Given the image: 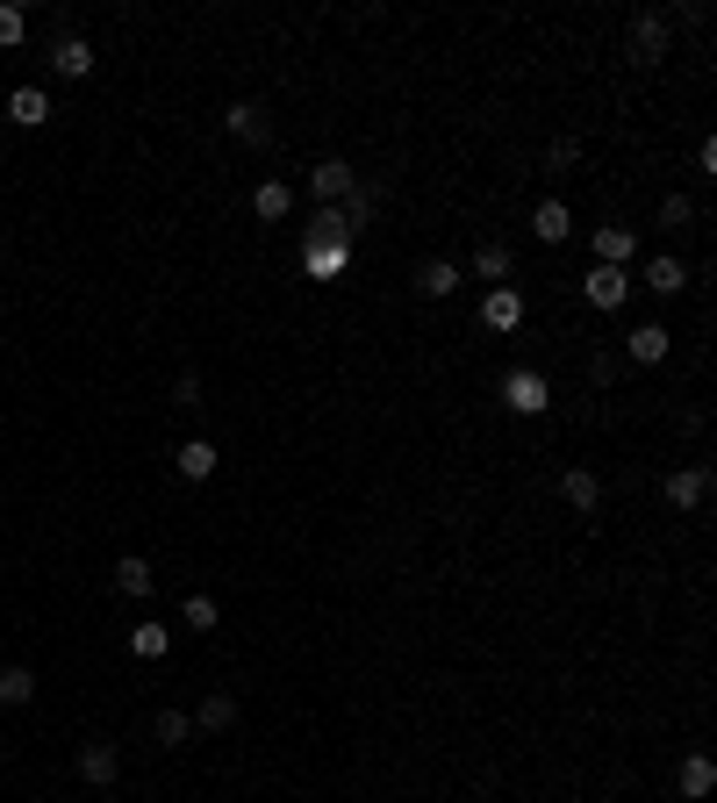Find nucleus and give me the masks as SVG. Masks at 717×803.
<instances>
[{
	"label": "nucleus",
	"mask_w": 717,
	"mask_h": 803,
	"mask_svg": "<svg viewBox=\"0 0 717 803\" xmlns=\"http://www.w3.org/2000/svg\"><path fill=\"white\" fill-rule=\"evenodd\" d=\"M36 696V667H0V710H22V703Z\"/></svg>",
	"instance_id": "obj_22"
},
{
	"label": "nucleus",
	"mask_w": 717,
	"mask_h": 803,
	"mask_svg": "<svg viewBox=\"0 0 717 803\" xmlns=\"http://www.w3.org/2000/svg\"><path fill=\"white\" fill-rule=\"evenodd\" d=\"M632 258H639V230H624V222L596 230V266H632Z\"/></svg>",
	"instance_id": "obj_12"
},
{
	"label": "nucleus",
	"mask_w": 717,
	"mask_h": 803,
	"mask_svg": "<svg viewBox=\"0 0 717 803\" xmlns=\"http://www.w3.org/2000/svg\"><path fill=\"white\" fill-rule=\"evenodd\" d=\"M474 273L488 280V288H510V273H517V252H510V244H481V252H474Z\"/></svg>",
	"instance_id": "obj_19"
},
{
	"label": "nucleus",
	"mask_w": 717,
	"mask_h": 803,
	"mask_svg": "<svg viewBox=\"0 0 717 803\" xmlns=\"http://www.w3.org/2000/svg\"><path fill=\"white\" fill-rule=\"evenodd\" d=\"M452 288H460V266H452V258H424V266H416V294H424V302H445Z\"/></svg>",
	"instance_id": "obj_15"
},
{
	"label": "nucleus",
	"mask_w": 717,
	"mask_h": 803,
	"mask_svg": "<svg viewBox=\"0 0 717 803\" xmlns=\"http://www.w3.org/2000/svg\"><path fill=\"white\" fill-rule=\"evenodd\" d=\"M116 768H122V761H116V746H108V739H86V746H80V782L108 789V782H116Z\"/></svg>",
	"instance_id": "obj_9"
},
{
	"label": "nucleus",
	"mask_w": 717,
	"mask_h": 803,
	"mask_svg": "<svg viewBox=\"0 0 717 803\" xmlns=\"http://www.w3.org/2000/svg\"><path fill=\"white\" fill-rule=\"evenodd\" d=\"M194 725H202V732H230V725H238V696H230V689H216V696L194 710Z\"/></svg>",
	"instance_id": "obj_24"
},
{
	"label": "nucleus",
	"mask_w": 717,
	"mask_h": 803,
	"mask_svg": "<svg viewBox=\"0 0 717 803\" xmlns=\"http://www.w3.org/2000/svg\"><path fill=\"white\" fill-rule=\"evenodd\" d=\"M338 216H344V230L358 238V230H366V222L380 216V187H358V180H352V194L338 202Z\"/></svg>",
	"instance_id": "obj_17"
},
{
	"label": "nucleus",
	"mask_w": 717,
	"mask_h": 803,
	"mask_svg": "<svg viewBox=\"0 0 717 803\" xmlns=\"http://www.w3.org/2000/svg\"><path fill=\"white\" fill-rule=\"evenodd\" d=\"M172 402H187V410H194V402H202V374H180V380H172Z\"/></svg>",
	"instance_id": "obj_33"
},
{
	"label": "nucleus",
	"mask_w": 717,
	"mask_h": 803,
	"mask_svg": "<svg viewBox=\"0 0 717 803\" xmlns=\"http://www.w3.org/2000/svg\"><path fill=\"white\" fill-rule=\"evenodd\" d=\"M116 588H122V596H151V588H158V567L151 560H144V552H122V560H116Z\"/></svg>",
	"instance_id": "obj_10"
},
{
	"label": "nucleus",
	"mask_w": 717,
	"mask_h": 803,
	"mask_svg": "<svg viewBox=\"0 0 717 803\" xmlns=\"http://www.w3.org/2000/svg\"><path fill=\"white\" fill-rule=\"evenodd\" d=\"M8 115H15L22 130H44V122H51V101H44V86H15V101H8Z\"/></svg>",
	"instance_id": "obj_23"
},
{
	"label": "nucleus",
	"mask_w": 717,
	"mask_h": 803,
	"mask_svg": "<svg viewBox=\"0 0 717 803\" xmlns=\"http://www.w3.org/2000/svg\"><path fill=\"white\" fill-rule=\"evenodd\" d=\"M552 172H567V166H581V137H552Z\"/></svg>",
	"instance_id": "obj_32"
},
{
	"label": "nucleus",
	"mask_w": 717,
	"mask_h": 803,
	"mask_svg": "<svg viewBox=\"0 0 717 803\" xmlns=\"http://www.w3.org/2000/svg\"><path fill=\"white\" fill-rule=\"evenodd\" d=\"M703 496H710V466H682V474H667V502H675V510H696Z\"/></svg>",
	"instance_id": "obj_14"
},
{
	"label": "nucleus",
	"mask_w": 717,
	"mask_h": 803,
	"mask_svg": "<svg viewBox=\"0 0 717 803\" xmlns=\"http://www.w3.org/2000/svg\"><path fill=\"white\" fill-rule=\"evenodd\" d=\"M352 180H358V172L344 166V158H324V166L308 172V194H316V208H338L344 194H352Z\"/></svg>",
	"instance_id": "obj_5"
},
{
	"label": "nucleus",
	"mask_w": 717,
	"mask_h": 803,
	"mask_svg": "<svg viewBox=\"0 0 717 803\" xmlns=\"http://www.w3.org/2000/svg\"><path fill=\"white\" fill-rule=\"evenodd\" d=\"M172 466H180V480H216V445H208V438H187Z\"/></svg>",
	"instance_id": "obj_21"
},
{
	"label": "nucleus",
	"mask_w": 717,
	"mask_h": 803,
	"mask_svg": "<svg viewBox=\"0 0 717 803\" xmlns=\"http://www.w3.org/2000/svg\"><path fill=\"white\" fill-rule=\"evenodd\" d=\"M308 244H352V230H344L338 208H316V222H308Z\"/></svg>",
	"instance_id": "obj_27"
},
{
	"label": "nucleus",
	"mask_w": 717,
	"mask_h": 803,
	"mask_svg": "<svg viewBox=\"0 0 717 803\" xmlns=\"http://www.w3.org/2000/svg\"><path fill=\"white\" fill-rule=\"evenodd\" d=\"M22 36H29V15H22L15 0H0V51H15Z\"/></svg>",
	"instance_id": "obj_29"
},
{
	"label": "nucleus",
	"mask_w": 717,
	"mask_h": 803,
	"mask_svg": "<svg viewBox=\"0 0 717 803\" xmlns=\"http://www.w3.org/2000/svg\"><path fill=\"white\" fill-rule=\"evenodd\" d=\"M675 789H682L689 803H703V796L717 789V761H710V753H689V761H682V775H675Z\"/></svg>",
	"instance_id": "obj_13"
},
{
	"label": "nucleus",
	"mask_w": 717,
	"mask_h": 803,
	"mask_svg": "<svg viewBox=\"0 0 717 803\" xmlns=\"http://www.w3.org/2000/svg\"><path fill=\"white\" fill-rule=\"evenodd\" d=\"M180 617H187L194 632H216V596H187V603H180Z\"/></svg>",
	"instance_id": "obj_31"
},
{
	"label": "nucleus",
	"mask_w": 717,
	"mask_h": 803,
	"mask_svg": "<svg viewBox=\"0 0 717 803\" xmlns=\"http://www.w3.org/2000/svg\"><path fill=\"white\" fill-rule=\"evenodd\" d=\"M51 65H58V80H86V72H94V44H86V36H58Z\"/></svg>",
	"instance_id": "obj_16"
},
{
	"label": "nucleus",
	"mask_w": 717,
	"mask_h": 803,
	"mask_svg": "<svg viewBox=\"0 0 717 803\" xmlns=\"http://www.w3.org/2000/svg\"><path fill=\"white\" fill-rule=\"evenodd\" d=\"M646 288L675 302V294L689 288V266H682V258H675V252H653V258H646Z\"/></svg>",
	"instance_id": "obj_11"
},
{
	"label": "nucleus",
	"mask_w": 717,
	"mask_h": 803,
	"mask_svg": "<svg viewBox=\"0 0 717 803\" xmlns=\"http://www.w3.org/2000/svg\"><path fill=\"white\" fill-rule=\"evenodd\" d=\"M166 646H172L166 624H137V632H130V653H137V660H166Z\"/></svg>",
	"instance_id": "obj_26"
},
{
	"label": "nucleus",
	"mask_w": 717,
	"mask_h": 803,
	"mask_svg": "<svg viewBox=\"0 0 717 803\" xmlns=\"http://www.w3.org/2000/svg\"><path fill=\"white\" fill-rule=\"evenodd\" d=\"M610 374H617L610 352H588V380H596V388H610Z\"/></svg>",
	"instance_id": "obj_34"
},
{
	"label": "nucleus",
	"mask_w": 717,
	"mask_h": 803,
	"mask_svg": "<svg viewBox=\"0 0 717 803\" xmlns=\"http://www.w3.org/2000/svg\"><path fill=\"white\" fill-rule=\"evenodd\" d=\"M682 222H696V202H689V194H667V202H660V230H682Z\"/></svg>",
	"instance_id": "obj_30"
},
{
	"label": "nucleus",
	"mask_w": 717,
	"mask_h": 803,
	"mask_svg": "<svg viewBox=\"0 0 717 803\" xmlns=\"http://www.w3.org/2000/svg\"><path fill=\"white\" fill-rule=\"evenodd\" d=\"M560 496H567V510L596 516V510H603V480L588 474V466H567V474H560Z\"/></svg>",
	"instance_id": "obj_7"
},
{
	"label": "nucleus",
	"mask_w": 717,
	"mask_h": 803,
	"mask_svg": "<svg viewBox=\"0 0 717 803\" xmlns=\"http://www.w3.org/2000/svg\"><path fill=\"white\" fill-rule=\"evenodd\" d=\"M252 208H258V222H280L294 208V187H280V180H266V187L252 194Z\"/></svg>",
	"instance_id": "obj_25"
},
{
	"label": "nucleus",
	"mask_w": 717,
	"mask_h": 803,
	"mask_svg": "<svg viewBox=\"0 0 717 803\" xmlns=\"http://www.w3.org/2000/svg\"><path fill=\"white\" fill-rule=\"evenodd\" d=\"M517 324H524V294H517V288H488V294H481V330L510 338Z\"/></svg>",
	"instance_id": "obj_4"
},
{
	"label": "nucleus",
	"mask_w": 717,
	"mask_h": 803,
	"mask_svg": "<svg viewBox=\"0 0 717 803\" xmlns=\"http://www.w3.org/2000/svg\"><path fill=\"white\" fill-rule=\"evenodd\" d=\"M581 294H588V308H624V294H632V273H624V266H596V273L581 280Z\"/></svg>",
	"instance_id": "obj_6"
},
{
	"label": "nucleus",
	"mask_w": 717,
	"mask_h": 803,
	"mask_svg": "<svg viewBox=\"0 0 717 803\" xmlns=\"http://www.w3.org/2000/svg\"><path fill=\"white\" fill-rule=\"evenodd\" d=\"M624 352H632L639 366H660L667 352H675V338H667V324H639V330H632V344H624Z\"/></svg>",
	"instance_id": "obj_18"
},
{
	"label": "nucleus",
	"mask_w": 717,
	"mask_h": 803,
	"mask_svg": "<svg viewBox=\"0 0 717 803\" xmlns=\"http://www.w3.org/2000/svg\"><path fill=\"white\" fill-rule=\"evenodd\" d=\"M531 230H538L546 244H567L574 238V216H567V202H538L531 208Z\"/></svg>",
	"instance_id": "obj_20"
},
{
	"label": "nucleus",
	"mask_w": 717,
	"mask_h": 803,
	"mask_svg": "<svg viewBox=\"0 0 717 803\" xmlns=\"http://www.w3.org/2000/svg\"><path fill=\"white\" fill-rule=\"evenodd\" d=\"M222 130H230L244 151H274V115H266L258 101H238L230 115H222Z\"/></svg>",
	"instance_id": "obj_3"
},
{
	"label": "nucleus",
	"mask_w": 717,
	"mask_h": 803,
	"mask_svg": "<svg viewBox=\"0 0 717 803\" xmlns=\"http://www.w3.org/2000/svg\"><path fill=\"white\" fill-rule=\"evenodd\" d=\"M502 402H510L517 416H538L552 402V380L538 374V366H517V374H502Z\"/></svg>",
	"instance_id": "obj_2"
},
{
	"label": "nucleus",
	"mask_w": 717,
	"mask_h": 803,
	"mask_svg": "<svg viewBox=\"0 0 717 803\" xmlns=\"http://www.w3.org/2000/svg\"><path fill=\"white\" fill-rule=\"evenodd\" d=\"M151 732H158V746H187V739H194V718H187V710H158Z\"/></svg>",
	"instance_id": "obj_28"
},
{
	"label": "nucleus",
	"mask_w": 717,
	"mask_h": 803,
	"mask_svg": "<svg viewBox=\"0 0 717 803\" xmlns=\"http://www.w3.org/2000/svg\"><path fill=\"white\" fill-rule=\"evenodd\" d=\"M624 51H632L639 65H660V58L675 51V22H667L660 8H639L632 29H624Z\"/></svg>",
	"instance_id": "obj_1"
},
{
	"label": "nucleus",
	"mask_w": 717,
	"mask_h": 803,
	"mask_svg": "<svg viewBox=\"0 0 717 803\" xmlns=\"http://www.w3.org/2000/svg\"><path fill=\"white\" fill-rule=\"evenodd\" d=\"M352 266V244H302V273L308 280H338Z\"/></svg>",
	"instance_id": "obj_8"
}]
</instances>
